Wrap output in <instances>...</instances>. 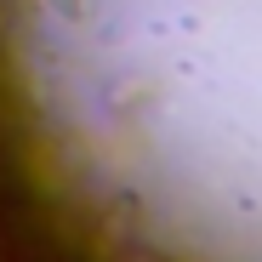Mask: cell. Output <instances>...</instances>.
<instances>
[{"mask_svg": "<svg viewBox=\"0 0 262 262\" xmlns=\"http://www.w3.org/2000/svg\"><path fill=\"white\" fill-rule=\"evenodd\" d=\"M69 137L200 262H262V0H23Z\"/></svg>", "mask_w": 262, "mask_h": 262, "instance_id": "cell-1", "label": "cell"}]
</instances>
